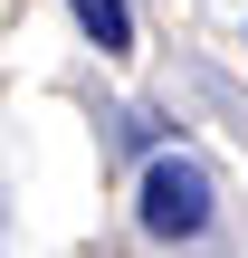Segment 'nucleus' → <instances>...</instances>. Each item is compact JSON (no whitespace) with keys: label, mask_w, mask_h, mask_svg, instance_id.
Returning a JSON list of instances; mask_svg holds the SVG:
<instances>
[{"label":"nucleus","mask_w":248,"mask_h":258,"mask_svg":"<svg viewBox=\"0 0 248 258\" xmlns=\"http://www.w3.org/2000/svg\"><path fill=\"white\" fill-rule=\"evenodd\" d=\"M134 230H143L153 249L210 239V230H220V172H210L201 153H153L143 182H134Z\"/></svg>","instance_id":"nucleus-1"},{"label":"nucleus","mask_w":248,"mask_h":258,"mask_svg":"<svg viewBox=\"0 0 248 258\" xmlns=\"http://www.w3.org/2000/svg\"><path fill=\"white\" fill-rule=\"evenodd\" d=\"M67 19L96 38V57H134V10L124 0H67Z\"/></svg>","instance_id":"nucleus-2"}]
</instances>
